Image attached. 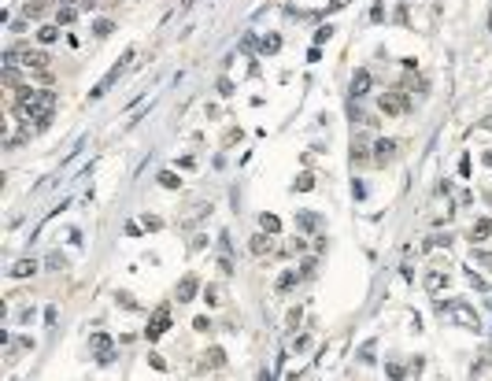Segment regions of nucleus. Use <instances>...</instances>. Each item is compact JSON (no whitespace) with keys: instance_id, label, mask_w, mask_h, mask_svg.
Returning <instances> with one entry per match:
<instances>
[{"instance_id":"nucleus-1","label":"nucleus","mask_w":492,"mask_h":381,"mask_svg":"<svg viewBox=\"0 0 492 381\" xmlns=\"http://www.w3.org/2000/svg\"><path fill=\"white\" fill-rule=\"evenodd\" d=\"M130 59H133V52H126V56H122V59L115 63V67H111V71H107V78H104V82H100L97 89H93V93H89V100H100V97H104V93H107V89H111V85H115V82H119V78H122V71H126V67H130Z\"/></svg>"},{"instance_id":"nucleus-2","label":"nucleus","mask_w":492,"mask_h":381,"mask_svg":"<svg viewBox=\"0 0 492 381\" xmlns=\"http://www.w3.org/2000/svg\"><path fill=\"white\" fill-rule=\"evenodd\" d=\"M407 97L404 93H382V97H377V111H382V115H407Z\"/></svg>"},{"instance_id":"nucleus-3","label":"nucleus","mask_w":492,"mask_h":381,"mask_svg":"<svg viewBox=\"0 0 492 381\" xmlns=\"http://www.w3.org/2000/svg\"><path fill=\"white\" fill-rule=\"evenodd\" d=\"M167 329H170V307H155L152 322H148V333H145V341H148V344H152V341H160Z\"/></svg>"},{"instance_id":"nucleus-4","label":"nucleus","mask_w":492,"mask_h":381,"mask_svg":"<svg viewBox=\"0 0 492 381\" xmlns=\"http://www.w3.org/2000/svg\"><path fill=\"white\" fill-rule=\"evenodd\" d=\"M19 59L26 71H49V52H41V49H26L19 52Z\"/></svg>"},{"instance_id":"nucleus-5","label":"nucleus","mask_w":492,"mask_h":381,"mask_svg":"<svg viewBox=\"0 0 492 381\" xmlns=\"http://www.w3.org/2000/svg\"><path fill=\"white\" fill-rule=\"evenodd\" d=\"M89 344H93V352H97L100 363H111V359H115V348H111V337H107V333H97Z\"/></svg>"},{"instance_id":"nucleus-6","label":"nucleus","mask_w":492,"mask_h":381,"mask_svg":"<svg viewBox=\"0 0 492 381\" xmlns=\"http://www.w3.org/2000/svg\"><path fill=\"white\" fill-rule=\"evenodd\" d=\"M392 155H396V141L377 137V141H374V163H389Z\"/></svg>"},{"instance_id":"nucleus-7","label":"nucleus","mask_w":492,"mask_h":381,"mask_svg":"<svg viewBox=\"0 0 492 381\" xmlns=\"http://www.w3.org/2000/svg\"><path fill=\"white\" fill-rule=\"evenodd\" d=\"M370 85H374V78H370L367 71H355V74H352V100H359L363 93H370Z\"/></svg>"},{"instance_id":"nucleus-8","label":"nucleus","mask_w":492,"mask_h":381,"mask_svg":"<svg viewBox=\"0 0 492 381\" xmlns=\"http://www.w3.org/2000/svg\"><path fill=\"white\" fill-rule=\"evenodd\" d=\"M196 289H200V285H196V278H193V274H189V278H182V281H178V293H174V296H178V304H189V300L196 296Z\"/></svg>"},{"instance_id":"nucleus-9","label":"nucleus","mask_w":492,"mask_h":381,"mask_svg":"<svg viewBox=\"0 0 492 381\" xmlns=\"http://www.w3.org/2000/svg\"><path fill=\"white\" fill-rule=\"evenodd\" d=\"M218 248H222V256H218L222 274H233V259H230V233H222V237H218Z\"/></svg>"},{"instance_id":"nucleus-10","label":"nucleus","mask_w":492,"mask_h":381,"mask_svg":"<svg viewBox=\"0 0 492 381\" xmlns=\"http://www.w3.org/2000/svg\"><path fill=\"white\" fill-rule=\"evenodd\" d=\"M34 271H37L34 259H15V263H11V278H30Z\"/></svg>"},{"instance_id":"nucleus-11","label":"nucleus","mask_w":492,"mask_h":381,"mask_svg":"<svg viewBox=\"0 0 492 381\" xmlns=\"http://www.w3.org/2000/svg\"><path fill=\"white\" fill-rule=\"evenodd\" d=\"M488 233H492V222H488V218H478V226L470 230V241H485Z\"/></svg>"},{"instance_id":"nucleus-12","label":"nucleus","mask_w":492,"mask_h":381,"mask_svg":"<svg viewBox=\"0 0 492 381\" xmlns=\"http://www.w3.org/2000/svg\"><path fill=\"white\" fill-rule=\"evenodd\" d=\"M259 49H263L266 56H274V52L281 49V37H278V34H266V37H263V44H259Z\"/></svg>"},{"instance_id":"nucleus-13","label":"nucleus","mask_w":492,"mask_h":381,"mask_svg":"<svg viewBox=\"0 0 492 381\" xmlns=\"http://www.w3.org/2000/svg\"><path fill=\"white\" fill-rule=\"evenodd\" d=\"M56 37H59V26H41V30H37V41H41V44H52Z\"/></svg>"},{"instance_id":"nucleus-14","label":"nucleus","mask_w":492,"mask_h":381,"mask_svg":"<svg viewBox=\"0 0 492 381\" xmlns=\"http://www.w3.org/2000/svg\"><path fill=\"white\" fill-rule=\"evenodd\" d=\"M259 226H263V233H278L281 222H278V215H259Z\"/></svg>"},{"instance_id":"nucleus-15","label":"nucleus","mask_w":492,"mask_h":381,"mask_svg":"<svg viewBox=\"0 0 492 381\" xmlns=\"http://www.w3.org/2000/svg\"><path fill=\"white\" fill-rule=\"evenodd\" d=\"M208 363H211L215 370H222V367H226V352H222V348H211V352H208Z\"/></svg>"},{"instance_id":"nucleus-16","label":"nucleus","mask_w":492,"mask_h":381,"mask_svg":"<svg viewBox=\"0 0 492 381\" xmlns=\"http://www.w3.org/2000/svg\"><path fill=\"white\" fill-rule=\"evenodd\" d=\"M160 185H163V189H182V178H178V174H170V170H163V174H160Z\"/></svg>"},{"instance_id":"nucleus-17","label":"nucleus","mask_w":492,"mask_h":381,"mask_svg":"<svg viewBox=\"0 0 492 381\" xmlns=\"http://www.w3.org/2000/svg\"><path fill=\"white\" fill-rule=\"evenodd\" d=\"M440 285H448V278H444V274H430V278H426V289H430V293H440Z\"/></svg>"},{"instance_id":"nucleus-18","label":"nucleus","mask_w":492,"mask_h":381,"mask_svg":"<svg viewBox=\"0 0 492 381\" xmlns=\"http://www.w3.org/2000/svg\"><path fill=\"white\" fill-rule=\"evenodd\" d=\"M252 252H256V256H266V252H271V241H266L263 233H259V237H252Z\"/></svg>"},{"instance_id":"nucleus-19","label":"nucleus","mask_w":492,"mask_h":381,"mask_svg":"<svg viewBox=\"0 0 492 381\" xmlns=\"http://www.w3.org/2000/svg\"><path fill=\"white\" fill-rule=\"evenodd\" d=\"M74 19H78V11H74V8H59V11H56V23H63V26H71Z\"/></svg>"},{"instance_id":"nucleus-20","label":"nucleus","mask_w":492,"mask_h":381,"mask_svg":"<svg viewBox=\"0 0 492 381\" xmlns=\"http://www.w3.org/2000/svg\"><path fill=\"white\" fill-rule=\"evenodd\" d=\"M296 281H300V278H296L293 271H285V274L278 278V289H281V293H289V289H293V285H296Z\"/></svg>"},{"instance_id":"nucleus-21","label":"nucleus","mask_w":492,"mask_h":381,"mask_svg":"<svg viewBox=\"0 0 492 381\" xmlns=\"http://www.w3.org/2000/svg\"><path fill=\"white\" fill-rule=\"evenodd\" d=\"M311 185H315V174H311V170H304V174L296 178V189H300V193H307Z\"/></svg>"},{"instance_id":"nucleus-22","label":"nucleus","mask_w":492,"mask_h":381,"mask_svg":"<svg viewBox=\"0 0 492 381\" xmlns=\"http://www.w3.org/2000/svg\"><path fill=\"white\" fill-rule=\"evenodd\" d=\"M300 226H304V230H315V226H319V215L304 211V215H300Z\"/></svg>"},{"instance_id":"nucleus-23","label":"nucleus","mask_w":492,"mask_h":381,"mask_svg":"<svg viewBox=\"0 0 492 381\" xmlns=\"http://www.w3.org/2000/svg\"><path fill=\"white\" fill-rule=\"evenodd\" d=\"M333 37V26H319V34H315V44H326Z\"/></svg>"},{"instance_id":"nucleus-24","label":"nucleus","mask_w":492,"mask_h":381,"mask_svg":"<svg viewBox=\"0 0 492 381\" xmlns=\"http://www.w3.org/2000/svg\"><path fill=\"white\" fill-rule=\"evenodd\" d=\"M307 344H311V337H296V341H293V352H307Z\"/></svg>"},{"instance_id":"nucleus-25","label":"nucleus","mask_w":492,"mask_h":381,"mask_svg":"<svg viewBox=\"0 0 492 381\" xmlns=\"http://www.w3.org/2000/svg\"><path fill=\"white\" fill-rule=\"evenodd\" d=\"M111 26H115L111 19H100V23H97V34H100V37H104V34H111Z\"/></svg>"},{"instance_id":"nucleus-26","label":"nucleus","mask_w":492,"mask_h":381,"mask_svg":"<svg viewBox=\"0 0 492 381\" xmlns=\"http://www.w3.org/2000/svg\"><path fill=\"white\" fill-rule=\"evenodd\" d=\"M404 374H407V370H404V367H396V363H392V367H389V377H392V381H400Z\"/></svg>"},{"instance_id":"nucleus-27","label":"nucleus","mask_w":492,"mask_h":381,"mask_svg":"<svg viewBox=\"0 0 492 381\" xmlns=\"http://www.w3.org/2000/svg\"><path fill=\"white\" fill-rule=\"evenodd\" d=\"M344 4H352V0H329V4H326V11H341Z\"/></svg>"},{"instance_id":"nucleus-28","label":"nucleus","mask_w":492,"mask_h":381,"mask_svg":"<svg viewBox=\"0 0 492 381\" xmlns=\"http://www.w3.org/2000/svg\"><path fill=\"white\" fill-rule=\"evenodd\" d=\"M370 19H374V23H382V19H385V8H382V4H374V11H370Z\"/></svg>"},{"instance_id":"nucleus-29","label":"nucleus","mask_w":492,"mask_h":381,"mask_svg":"<svg viewBox=\"0 0 492 381\" xmlns=\"http://www.w3.org/2000/svg\"><path fill=\"white\" fill-rule=\"evenodd\" d=\"M259 381H274V370H263V374H259Z\"/></svg>"},{"instance_id":"nucleus-30","label":"nucleus","mask_w":492,"mask_h":381,"mask_svg":"<svg viewBox=\"0 0 492 381\" xmlns=\"http://www.w3.org/2000/svg\"><path fill=\"white\" fill-rule=\"evenodd\" d=\"M488 130H492V122H488Z\"/></svg>"}]
</instances>
